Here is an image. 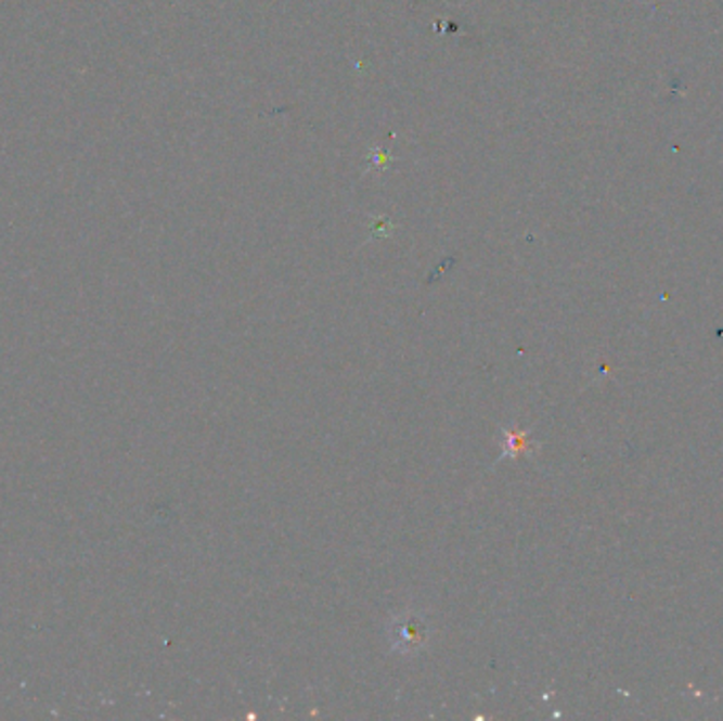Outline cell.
<instances>
[{
  "instance_id": "6da1fadb",
  "label": "cell",
  "mask_w": 723,
  "mask_h": 721,
  "mask_svg": "<svg viewBox=\"0 0 723 721\" xmlns=\"http://www.w3.org/2000/svg\"><path fill=\"white\" fill-rule=\"evenodd\" d=\"M429 633H431V627L427 622V616L417 609L398 614L389 622L391 649L404 656H413L419 649H424L429 641Z\"/></svg>"
},
{
  "instance_id": "7a4b0ae2",
  "label": "cell",
  "mask_w": 723,
  "mask_h": 721,
  "mask_svg": "<svg viewBox=\"0 0 723 721\" xmlns=\"http://www.w3.org/2000/svg\"><path fill=\"white\" fill-rule=\"evenodd\" d=\"M506 438H508V447H506L508 451H506V453H511V455L514 453V455H516V453H520V451L525 449V438H522V434H518V432H508Z\"/></svg>"
}]
</instances>
